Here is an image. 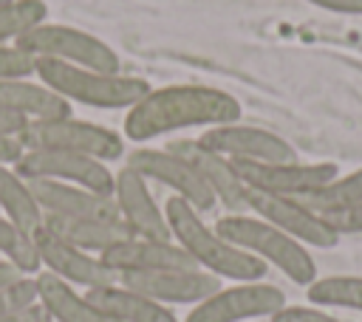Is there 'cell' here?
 Returning a JSON list of instances; mask_svg holds the SVG:
<instances>
[{
  "label": "cell",
  "mask_w": 362,
  "mask_h": 322,
  "mask_svg": "<svg viewBox=\"0 0 362 322\" xmlns=\"http://www.w3.org/2000/svg\"><path fill=\"white\" fill-rule=\"evenodd\" d=\"M269 322H342L337 319L334 314H328V308H320V305H283L277 314L269 316Z\"/></svg>",
  "instance_id": "30"
},
{
  "label": "cell",
  "mask_w": 362,
  "mask_h": 322,
  "mask_svg": "<svg viewBox=\"0 0 362 322\" xmlns=\"http://www.w3.org/2000/svg\"><path fill=\"white\" fill-rule=\"evenodd\" d=\"M11 76H34V56L14 42H0V79Z\"/></svg>",
  "instance_id": "29"
},
{
  "label": "cell",
  "mask_w": 362,
  "mask_h": 322,
  "mask_svg": "<svg viewBox=\"0 0 362 322\" xmlns=\"http://www.w3.org/2000/svg\"><path fill=\"white\" fill-rule=\"evenodd\" d=\"M198 141L229 158V161H252V164H272V161H294L297 158V150L277 133L266 130V127H255V124H243L240 119L238 121H229V124H215V127H206Z\"/></svg>",
  "instance_id": "11"
},
{
  "label": "cell",
  "mask_w": 362,
  "mask_h": 322,
  "mask_svg": "<svg viewBox=\"0 0 362 322\" xmlns=\"http://www.w3.org/2000/svg\"><path fill=\"white\" fill-rule=\"evenodd\" d=\"M164 215H167V226H170V237L189 254V260L221 277V280H232V282H257L266 277L269 266L260 263L257 257H252L249 251L232 246L226 237L218 234L215 226H206L201 212L192 209L184 198L173 195L164 201Z\"/></svg>",
  "instance_id": "2"
},
{
  "label": "cell",
  "mask_w": 362,
  "mask_h": 322,
  "mask_svg": "<svg viewBox=\"0 0 362 322\" xmlns=\"http://www.w3.org/2000/svg\"><path fill=\"white\" fill-rule=\"evenodd\" d=\"M0 215L28 234H37L42 226V209L31 192V184L8 164H0Z\"/></svg>",
  "instance_id": "23"
},
{
  "label": "cell",
  "mask_w": 362,
  "mask_h": 322,
  "mask_svg": "<svg viewBox=\"0 0 362 322\" xmlns=\"http://www.w3.org/2000/svg\"><path fill=\"white\" fill-rule=\"evenodd\" d=\"M37 302V280L34 277H20L8 285H0V316L17 311V308H25Z\"/></svg>",
  "instance_id": "28"
},
{
  "label": "cell",
  "mask_w": 362,
  "mask_h": 322,
  "mask_svg": "<svg viewBox=\"0 0 362 322\" xmlns=\"http://www.w3.org/2000/svg\"><path fill=\"white\" fill-rule=\"evenodd\" d=\"M300 201L305 206H311L317 215L328 217V220L351 212L354 206L362 203V167H356V169H351L345 175L339 172L334 181H328L325 186L303 195Z\"/></svg>",
  "instance_id": "24"
},
{
  "label": "cell",
  "mask_w": 362,
  "mask_h": 322,
  "mask_svg": "<svg viewBox=\"0 0 362 322\" xmlns=\"http://www.w3.org/2000/svg\"><path fill=\"white\" fill-rule=\"evenodd\" d=\"M99 257L116 277L167 271V268H198L175 240H153V237H136V234L110 246Z\"/></svg>",
  "instance_id": "17"
},
{
  "label": "cell",
  "mask_w": 362,
  "mask_h": 322,
  "mask_svg": "<svg viewBox=\"0 0 362 322\" xmlns=\"http://www.w3.org/2000/svg\"><path fill=\"white\" fill-rule=\"evenodd\" d=\"M34 280H37V302L48 311L51 322H113L88 299L85 291H76L59 277L40 271L34 274Z\"/></svg>",
  "instance_id": "22"
},
{
  "label": "cell",
  "mask_w": 362,
  "mask_h": 322,
  "mask_svg": "<svg viewBox=\"0 0 362 322\" xmlns=\"http://www.w3.org/2000/svg\"><path fill=\"white\" fill-rule=\"evenodd\" d=\"M14 45L31 54L34 59H57V62H68L90 71L119 73V54L105 40L74 25L42 20L34 28H28Z\"/></svg>",
  "instance_id": "5"
},
{
  "label": "cell",
  "mask_w": 362,
  "mask_h": 322,
  "mask_svg": "<svg viewBox=\"0 0 362 322\" xmlns=\"http://www.w3.org/2000/svg\"><path fill=\"white\" fill-rule=\"evenodd\" d=\"M240 119V102L209 85H164L150 88L124 113V136L130 141H150L189 127H215Z\"/></svg>",
  "instance_id": "1"
},
{
  "label": "cell",
  "mask_w": 362,
  "mask_h": 322,
  "mask_svg": "<svg viewBox=\"0 0 362 322\" xmlns=\"http://www.w3.org/2000/svg\"><path fill=\"white\" fill-rule=\"evenodd\" d=\"M305 3L334 14H362V0H305Z\"/></svg>",
  "instance_id": "33"
},
{
  "label": "cell",
  "mask_w": 362,
  "mask_h": 322,
  "mask_svg": "<svg viewBox=\"0 0 362 322\" xmlns=\"http://www.w3.org/2000/svg\"><path fill=\"white\" fill-rule=\"evenodd\" d=\"M127 167L141 172L147 181H156V184L167 186L173 195L184 198L198 212H209L218 203L215 195L201 181V175L189 167V161H184L181 155L170 153L167 147L164 150H158V147H139V150L130 153Z\"/></svg>",
  "instance_id": "12"
},
{
  "label": "cell",
  "mask_w": 362,
  "mask_h": 322,
  "mask_svg": "<svg viewBox=\"0 0 362 322\" xmlns=\"http://www.w3.org/2000/svg\"><path fill=\"white\" fill-rule=\"evenodd\" d=\"M25 124H28L25 119H20V116H14V113H8V110L0 107V136H11V138H17V136L23 133Z\"/></svg>",
  "instance_id": "35"
},
{
  "label": "cell",
  "mask_w": 362,
  "mask_h": 322,
  "mask_svg": "<svg viewBox=\"0 0 362 322\" xmlns=\"http://www.w3.org/2000/svg\"><path fill=\"white\" fill-rule=\"evenodd\" d=\"M331 223H334V229H337L339 234H362V203L354 206L351 212L334 217Z\"/></svg>",
  "instance_id": "32"
},
{
  "label": "cell",
  "mask_w": 362,
  "mask_h": 322,
  "mask_svg": "<svg viewBox=\"0 0 362 322\" xmlns=\"http://www.w3.org/2000/svg\"><path fill=\"white\" fill-rule=\"evenodd\" d=\"M305 297L311 305H320V308H348L362 314V277L359 274L317 277L305 288Z\"/></svg>",
  "instance_id": "25"
},
{
  "label": "cell",
  "mask_w": 362,
  "mask_h": 322,
  "mask_svg": "<svg viewBox=\"0 0 362 322\" xmlns=\"http://www.w3.org/2000/svg\"><path fill=\"white\" fill-rule=\"evenodd\" d=\"M34 246L40 254V266L42 271L59 277L62 282L74 285V288H99V285H110L119 282V277L102 263L99 254L82 251L59 237H54L51 232H45L40 226V232L34 234Z\"/></svg>",
  "instance_id": "14"
},
{
  "label": "cell",
  "mask_w": 362,
  "mask_h": 322,
  "mask_svg": "<svg viewBox=\"0 0 362 322\" xmlns=\"http://www.w3.org/2000/svg\"><path fill=\"white\" fill-rule=\"evenodd\" d=\"M0 322H51V316L40 302H31L25 308H17V311L0 316Z\"/></svg>",
  "instance_id": "31"
},
{
  "label": "cell",
  "mask_w": 362,
  "mask_h": 322,
  "mask_svg": "<svg viewBox=\"0 0 362 322\" xmlns=\"http://www.w3.org/2000/svg\"><path fill=\"white\" fill-rule=\"evenodd\" d=\"M238 169V178L252 192H269V195H288L303 198L328 181L339 175V167L334 161H272V164H252V161H232Z\"/></svg>",
  "instance_id": "10"
},
{
  "label": "cell",
  "mask_w": 362,
  "mask_h": 322,
  "mask_svg": "<svg viewBox=\"0 0 362 322\" xmlns=\"http://www.w3.org/2000/svg\"><path fill=\"white\" fill-rule=\"evenodd\" d=\"M283 305L286 294L272 282H235L192 305L181 322H255L277 314Z\"/></svg>",
  "instance_id": "7"
},
{
  "label": "cell",
  "mask_w": 362,
  "mask_h": 322,
  "mask_svg": "<svg viewBox=\"0 0 362 322\" xmlns=\"http://www.w3.org/2000/svg\"><path fill=\"white\" fill-rule=\"evenodd\" d=\"M0 257L8 260L14 268H20L25 277H34L42 271L40 254L34 246V234L14 226L6 215H0Z\"/></svg>",
  "instance_id": "26"
},
{
  "label": "cell",
  "mask_w": 362,
  "mask_h": 322,
  "mask_svg": "<svg viewBox=\"0 0 362 322\" xmlns=\"http://www.w3.org/2000/svg\"><path fill=\"white\" fill-rule=\"evenodd\" d=\"M23 150H62V153H79L99 161H116L124 155V138L102 124L79 121L74 116L62 119H42L28 121L23 133L17 136Z\"/></svg>",
  "instance_id": "6"
},
{
  "label": "cell",
  "mask_w": 362,
  "mask_h": 322,
  "mask_svg": "<svg viewBox=\"0 0 362 322\" xmlns=\"http://www.w3.org/2000/svg\"><path fill=\"white\" fill-rule=\"evenodd\" d=\"M48 20L42 0H11L0 6V42H17L28 28Z\"/></svg>",
  "instance_id": "27"
},
{
  "label": "cell",
  "mask_w": 362,
  "mask_h": 322,
  "mask_svg": "<svg viewBox=\"0 0 362 322\" xmlns=\"http://www.w3.org/2000/svg\"><path fill=\"white\" fill-rule=\"evenodd\" d=\"M85 294L113 322H181L170 311V305H161V302H156L144 294H136V291L124 288L122 282L88 288Z\"/></svg>",
  "instance_id": "21"
},
{
  "label": "cell",
  "mask_w": 362,
  "mask_h": 322,
  "mask_svg": "<svg viewBox=\"0 0 362 322\" xmlns=\"http://www.w3.org/2000/svg\"><path fill=\"white\" fill-rule=\"evenodd\" d=\"M20 277H25L20 268H14L8 260H3L0 257V285H8V282H14V280H20Z\"/></svg>",
  "instance_id": "36"
},
{
  "label": "cell",
  "mask_w": 362,
  "mask_h": 322,
  "mask_svg": "<svg viewBox=\"0 0 362 322\" xmlns=\"http://www.w3.org/2000/svg\"><path fill=\"white\" fill-rule=\"evenodd\" d=\"M3 3H11V0H0V6H3Z\"/></svg>",
  "instance_id": "37"
},
{
  "label": "cell",
  "mask_w": 362,
  "mask_h": 322,
  "mask_svg": "<svg viewBox=\"0 0 362 322\" xmlns=\"http://www.w3.org/2000/svg\"><path fill=\"white\" fill-rule=\"evenodd\" d=\"M246 206L252 215L269 220L305 249H334L339 243V232L334 223L322 215H317L311 206H305L300 198L288 195H269V192H252L246 195Z\"/></svg>",
  "instance_id": "9"
},
{
  "label": "cell",
  "mask_w": 362,
  "mask_h": 322,
  "mask_svg": "<svg viewBox=\"0 0 362 322\" xmlns=\"http://www.w3.org/2000/svg\"><path fill=\"white\" fill-rule=\"evenodd\" d=\"M113 203L119 212V220L136 234V237H153V240H173L164 206L153 198L147 178L136 172L133 167H122L113 175Z\"/></svg>",
  "instance_id": "13"
},
{
  "label": "cell",
  "mask_w": 362,
  "mask_h": 322,
  "mask_svg": "<svg viewBox=\"0 0 362 322\" xmlns=\"http://www.w3.org/2000/svg\"><path fill=\"white\" fill-rule=\"evenodd\" d=\"M119 282L161 305H198L223 282L204 268H167L144 274H119Z\"/></svg>",
  "instance_id": "15"
},
{
  "label": "cell",
  "mask_w": 362,
  "mask_h": 322,
  "mask_svg": "<svg viewBox=\"0 0 362 322\" xmlns=\"http://www.w3.org/2000/svg\"><path fill=\"white\" fill-rule=\"evenodd\" d=\"M42 215L54 217H113L119 220L113 195H99L62 181H28Z\"/></svg>",
  "instance_id": "18"
},
{
  "label": "cell",
  "mask_w": 362,
  "mask_h": 322,
  "mask_svg": "<svg viewBox=\"0 0 362 322\" xmlns=\"http://www.w3.org/2000/svg\"><path fill=\"white\" fill-rule=\"evenodd\" d=\"M215 229L221 237H226L232 246L249 251L266 266H274L280 274H286L294 285L308 288L317 280V263L311 251L272 226L269 220L252 215V212H229L215 220Z\"/></svg>",
  "instance_id": "3"
},
{
  "label": "cell",
  "mask_w": 362,
  "mask_h": 322,
  "mask_svg": "<svg viewBox=\"0 0 362 322\" xmlns=\"http://www.w3.org/2000/svg\"><path fill=\"white\" fill-rule=\"evenodd\" d=\"M20 155H23V144H20V138H11V136H0V164H8V167H14Z\"/></svg>",
  "instance_id": "34"
},
{
  "label": "cell",
  "mask_w": 362,
  "mask_h": 322,
  "mask_svg": "<svg viewBox=\"0 0 362 322\" xmlns=\"http://www.w3.org/2000/svg\"><path fill=\"white\" fill-rule=\"evenodd\" d=\"M34 76L68 105L79 102L99 110H127L153 88L139 76L90 71L57 59H34Z\"/></svg>",
  "instance_id": "4"
},
{
  "label": "cell",
  "mask_w": 362,
  "mask_h": 322,
  "mask_svg": "<svg viewBox=\"0 0 362 322\" xmlns=\"http://www.w3.org/2000/svg\"><path fill=\"white\" fill-rule=\"evenodd\" d=\"M14 169L25 181H62L99 195H113V169L90 155L62 150H23Z\"/></svg>",
  "instance_id": "8"
},
{
  "label": "cell",
  "mask_w": 362,
  "mask_h": 322,
  "mask_svg": "<svg viewBox=\"0 0 362 322\" xmlns=\"http://www.w3.org/2000/svg\"><path fill=\"white\" fill-rule=\"evenodd\" d=\"M0 107L25 121L71 116V105L62 96H57L51 88H45L40 79H31V76L0 79Z\"/></svg>",
  "instance_id": "19"
},
{
  "label": "cell",
  "mask_w": 362,
  "mask_h": 322,
  "mask_svg": "<svg viewBox=\"0 0 362 322\" xmlns=\"http://www.w3.org/2000/svg\"><path fill=\"white\" fill-rule=\"evenodd\" d=\"M42 229L51 232L54 237L90 251V254H102L110 246L133 237V232L113 217H54V215H42Z\"/></svg>",
  "instance_id": "20"
},
{
  "label": "cell",
  "mask_w": 362,
  "mask_h": 322,
  "mask_svg": "<svg viewBox=\"0 0 362 322\" xmlns=\"http://www.w3.org/2000/svg\"><path fill=\"white\" fill-rule=\"evenodd\" d=\"M170 153L181 155L184 161H189V167L201 175V181L206 184V189L215 195L218 203H223L229 212H249L246 206V184L238 178V169L229 158L206 150L198 138H175L167 144Z\"/></svg>",
  "instance_id": "16"
}]
</instances>
